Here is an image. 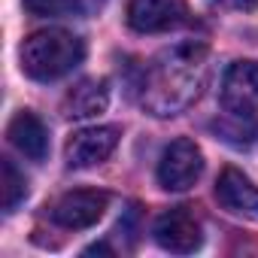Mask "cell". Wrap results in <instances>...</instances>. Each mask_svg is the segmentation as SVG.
Segmentation results:
<instances>
[{
  "label": "cell",
  "instance_id": "cell-1",
  "mask_svg": "<svg viewBox=\"0 0 258 258\" xmlns=\"http://www.w3.org/2000/svg\"><path fill=\"white\" fill-rule=\"evenodd\" d=\"M210 76L207 46L201 43H176L164 52H158L140 82V103L152 115H176L188 109Z\"/></svg>",
  "mask_w": 258,
  "mask_h": 258
},
{
  "label": "cell",
  "instance_id": "cell-2",
  "mask_svg": "<svg viewBox=\"0 0 258 258\" xmlns=\"http://www.w3.org/2000/svg\"><path fill=\"white\" fill-rule=\"evenodd\" d=\"M82 58H85V43L64 28H46L31 34L19 52L22 73L37 82H55L67 76L82 64Z\"/></svg>",
  "mask_w": 258,
  "mask_h": 258
},
{
  "label": "cell",
  "instance_id": "cell-3",
  "mask_svg": "<svg viewBox=\"0 0 258 258\" xmlns=\"http://www.w3.org/2000/svg\"><path fill=\"white\" fill-rule=\"evenodd\" d=\"M204 173V152L198 149L195 140L179 137L173 140L158 161V185L167 191H185L191 188Z\"/></svg>",
  "mask_w": 258,
  "mask_h": 258
},
{
  "label": "cell",
  "instance_id": "cell-4",
  "mask_svg": "<svg viewBox=\"0 0 258 258\" xmlns=\"http://www.w3.org/2000/svg\"><path fill=\"white\" fill-rule=\"evenodd\" d=\"M152 237L164 252H173V255H188V252L201 249V243H204L201 222L195 219V213H188V207H173V210L161 213L155 219Z\"/></svg>",
  "mask_w": 258,
  "mask_h": 258
},
{
  "label": "cell",
  "instance_id": "cell-5",
  "mask_svg": "<svg viewBox=\"0 0 258 258\" xmlns=\"http://www.w3.org/2000/svg\"><path fill=\"white\" fill-rule=\"evenodd\" d=\"M106 207H109V195L106 191H97V188L67 191L52 207V222L61 225V228H67V231H82V228L97 225L103 219Z\"/></svg>",
  "mask_w": 258,
  "mask_h": 258
},
{
  "label": "cell",
  "instance_id": "cell-6",
  "mask_svg": "<svg viewBox=\"0 0 258 258\" xmlns=\"http://www.w3.org/2000/svg\"><path fill=\"white\" fill-rule=\"evenodd\" d=\"M222 106L231 115L258 112V61H234L222 76Z\"/></svg>",
  "mask_w": 258,
  "mask_h": 258
},
{
  "label": "cell",
  "instance_id": "cell-7",
  "mask_svg": "<svg viewBox=\"0 0 258 258\" xmlns=\"http://www.w3.org/2000/svg\"><path fill=\"white\" fill-rule=\"evenodd\" d=\"M118 146V127L115 124H94V127H82L67 140V164L73 170H88L100 161H106Z\"/></svg>",
  "mask_w": 258,
  "mask_h": 258
},
{
  "label": "cell",
  "instance_id": "cell-8",
  "mask_svg": "<svg viewBox=\"0 0 258 258\" xmlns=\"http://www.w3.org/2000/svg\"><path fill=\"white\" fill-rule=\"evenodd\" d=\"M185 19V0H131L127 4V25L137 34H164L179 28Z\"/></svg>",
  "mask_w": 258,
  "mask_h": 258
},
{
  "label": "cell",
  "instance_id": "cell-9",
  "mask_svg": "<svg viewBox=\"0 0 258 258\" xmlns=\"http://www.w3.org/2000/svg\"><path fill=\"white\" fill-rule=\"evenodd\" d=\"M216 201L222 204V210L258 222V185H252V179L243 176L237 167H225L219 173V179H216Z\"/></svg>",
  "mask_w": 258,
  "mask_h": 258
},
{
  "label": "cell",
  "instance_id": "cell-10",
  "mask_svg": "<svg viewBox=\"0 0 258 258\" xmlns=\"http://www.w3.org/2000/svg\"><path fill=\"white\" fill-rule=\"evenodd\" d=\"M7 137H10V143L25 158L46 161V155H49V131H46V124L34 112H28V109L16 112L13 121H10V127H7Z\"/></svg>",
  "mask_w": 258,
  "mask_h": 258
},
{
  "label": "cell",
  "instance_id": "cell-11",
  "mask_svg": "<svg viewBox=\"0 0 258 258\" xmlns=\"http://www.w3.org/2000/svg\"><path fill=\"white\" fill-rule=\"evenodd\" d=\"M109 106V88L103 79H82L64 94V115L67 118H91Z\"/></svg>",
  "mask_w": 258,
  "mask_h": 258
},
{
  "label": "cell",
  "instance_id": "cell-12",
  "mask_svg": "<svg viewBox=\"0 0 258 258\" xmlns=\"http://www.w3.org/2000/svg\"><path fill=\"white\" fill-rule=\"evenodd\" d=\"M210 127L216 131L219 140H225V143H231V146H237V149L252 146V143L258 140V127H255L252 118H246V115H231V112H228V118H219V121H213Z\"/></svg>",
  "mask_w": 258,
  "mask_h": 258
},
{
  "label": "cell",
  "instance_id": "cell-13",
  "mask_svg": "<svg viewBox=\"0 0 258 258\" xmlns=\"http://www.w3.org/2000/svg\"><path fill=\"white\" fill-rule=\"evenodd\" d=\"M25 198H28L25 173H19V167L10 158H4L0 161V201H4V213H13Z\"/></svg>",
  "mask_w": 258,
  "mask_h": 258
},
{
  "label": "cell",
  "instance_id": "cell-14",
  "mask_svg": "<svg viewBox=\"0 0 258 258\" xmlns=\"http://www.w3.org/2000/svg\"><path fill=\"white\" fill-rule=\"evenodd\" d=\"M79 4L76 0H25V10L31 13V16H67V13H73Z\"/></svg>",
  "mask_w": 258,
  "mask_h": 258
},
{
  "label": "cell",
  "instance_id": "cell-15",
  "mask_svg": "<svg viewBox=\"0 0 258 258\" xmlns=\"http://www.w3.org/2000/svg\"><path fill=\"white\" fill-rule=\"evenodd\" d=\"M216 7H222V10H237V13H252V10H258V0H213Z\"/></svg>",
  "mask_w": 258,
  "mask_h": 258
},
{
  "label": "cell",
  "instance_id": "cell-16",
  "mask_svg": "<svg viewBox=\"0 0 258 258\" xmlns=\"http://www.w3.org/2000/svg\"><path fill=\"white\" fill-rule=\"evenodd\" d=\"M88 4H91V7H100V4H106V0H88Z\"/></svg>",
  "mask_w": 258,
  "mask_h": 258
}]
</instances>
